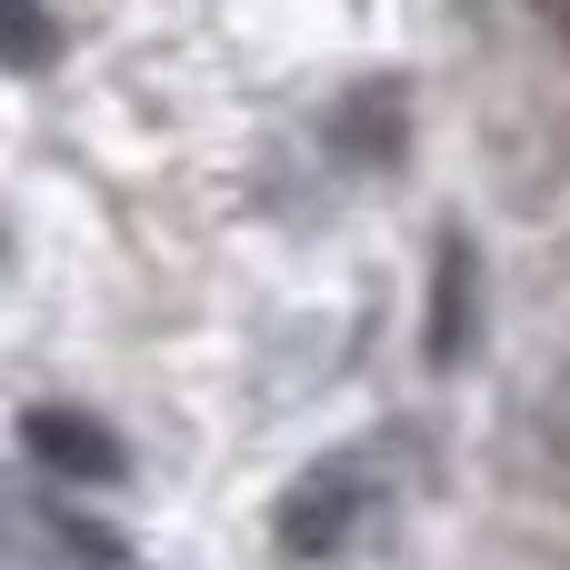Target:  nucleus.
Returning <instances> with one entry per match:
<instances>
[{
	"label": "nucleus",
	"mask_w": 570,
	"mask_h": 570,
	"mask_svg": "<svg viewBox=\"0 0 570 570\" xmlns=\"http://www.w3.org/2000/svg\"><path fill=\"white\" fill-rule=\"evenodd\" d=\"M361 501H371V471L361 461H321V471H301L291 491H281V561H321V551H341L351 541V521H361Z\"/></svg>",
	"instance_id": "obj_1"
},
{
	"label": "nucleus",
	"mask_w": 570,
	"mask_h": 570,
	"mask_svg": "<svg viewBox=\"0 0 570 570\" xmlns=\"http://www.w3.org/2000/svg\"><path fill=\"white\" fill-rule=\"evenodd\" d=\"M20 441H30V461H40V471H60V481H90V491H110V481L130 471V451L110 441V421H90V411H60V401L20 411Z\"/></svg>",
	"instance_id": "obj_2"
},
{
	"label": "nucleus",
	"mask_w": 570,
	"mask_h": 570,
	"mask_svg": "<svg viewBox=\"0 0 570 570\" xmlns=\"http://www.w3.org/2000/svg\"><path fill=\"white\" fill-rule=\"evenodd\" d=\"M471 281H481L471 240H441V281H431V361L441 371L471 361Z\"/></svg>",
	"instance_id": "obj_3"
},
{
	"label": "nucleus",
	"mask_w": 570,
	"mask_h": 570,
	"mask_svg": "<svg viewBox=\"0 0 570 570\" xmlns=\"http://www.w3.org/2000/svg\"><path fill=\"white\" fill-rule=\"evenodd\" d=\"M50 50H60L50 10L40 0H0V70H50Z\"/></svg>",
	"instance_id": "obj_4"
}]
</instances>
